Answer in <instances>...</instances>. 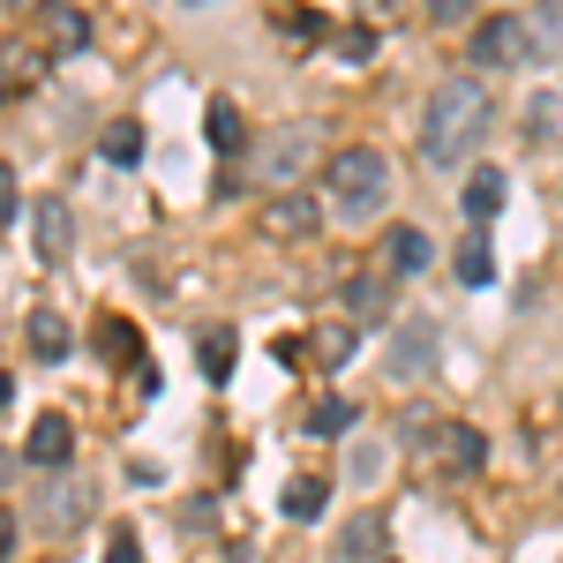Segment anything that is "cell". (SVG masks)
Listing matches in <instances>:
<instances>
[{"instance_id":"1","label":"cell","mask_w":563,"mask_h":563,"mask_svg":"<svg viewBox=\"0 0 563 563\" xmlns=\"http://www.w3.org/2000/svg\"><path fill=\"white\" fill-rule=\"evenodd\" d=\"M481 135H488V90H481L474 76L435 84L429 113H421V158H429V166H466L481 151Z\"/></svg>"},{"instance_id":"2","label":"cell","mask_w":563,"mask_h":563,"mask_svg":"<svg viewBox=\"0 0 563 563\" xmlns=\"http://www.w3.org/2000/svg\"><path fill=\"white\" fill-rule=\"evenodd\" d=\"M390 196V166L384 151H339L331 166H323V203L339 218H376Z\"/></svg>"},{"instance_id":"3","label":"cell","mask_w":563,"mask_h":563,"mask_svg":"<svg viewBox=\"0 0 563 563\" xmlns=\"http://www.w3.org/2000/svg\"><path fill=\"white\" fill-rule=\"evenodd\" d=\"M316 151H323V129H316V121H286V129H271L256 143V174L263 180H294Z\"/></svg>"},{"instance_id":"4","label":"cell","mask_w":563,"mask_h":563,"mask_svg":"<svg viewBox=\"0 0 563 563\" xmlns=\"http://www.w3.org/2000/svg\"><path fill=\"white\" fill-rule=\"evenodd\" d=\"M23 459H31L38 474H68V459H76V429H68L60 413H38L31 435H23Z\"/></svg>"},{"instance_id":"5","label":"cell","mask_w":563,"mask_h":563,"mask_svg":"<svg viewBox=\"0 0 563 563\" xmlns=\"http://www.w3.org/2000/svg\"><path fill=\"white\" fill-rule=\"evenodd\" d=\"M429 368H435V323L429 316H406V323H398V346H390V376L413 384V376H429Z\"/></svg>"},{"instance_id":"6","label":"cell","mask_w":563,"mask_h":563,"mask_svg":"<svg viewBox=\"0 0 563 563\" xmlns=\"http://www.w3.org/2000/svg\"><path fill=\"white\" fill-rule=\"evenodd\" d=\"M31 241H38V263H68L76 225H68V203H60V196H38V211H31Z\"/></svg>"},{"instance_id":"7","label":"cell","mask_w":563,"mask_h":563,"mask_svg":"<svg viewBox=\"0 0 563 563\" xmlns=\"http://www.w3.org/2000/svg\"><path fill=\"white\" fill-rule=\"evenodd\" d=\"M474 53L481 68H504V60H526V38H519V15H488V23H474Z\"/></svg>"},{"instance_id":"8","label":"cell","mask_w":563,"mask_h":563,"mask_svg":"<svg viewBox=\"0 0 563 563\" xmlns=\"http://www.w3.org/2000/svg\"><path fill=\"white\" fill-rule=\"evenodd\" d=\"M519 38H526V60H563V0H541L519 15Z\"/></svg>"},{"instance_id":"9","label":"cell","mask_w":563,"mask_h":563,"mask_svg":"<svg viewBox=\"0 0 563 563\" xmlns=\"http://www.w3.org/2000/svg\"><path fill=\"white\" fill-rule=\"evenodd\" d=\"M263 225H271L278 241H308V233L323 225V203H316V196H294V188H286V196H278V203L263 211Z\"/></svg>"},{"instance_id":"10","label":"cell","mask_w":563,"mask_h":563,"mask_svg":"<svg viewBox=\"0 0 563 563\" xmlns=\"http://www.w3.org/2000/svg\"><path fill=\"white\" fill-rule=\"evenodd\" d=\"M451 263H459V286H496V249H488V225H466Z\"/></svg>"},{"instance_id":"11","label":"cell","mask_w":563,"mask_h":563,"mask_svg":"<svg viewBox=\"0 0 563 563\" xmlns=\"http://www.w3.org/2000/svg\"><path fill=\"white\" fill-rule=\"evenodd\" d=\"M45 38H53V53H84L90 45V15L84 8H68V0H45Z\"/></svg>"},{"instance_id":"12","label":"cell","mask_w":563,"mask_h":563,"mask_svg":"<svg viewBox=\"0 0 563 563\" xmlns=\"http://www.w3.org/2000/svg\"><path fill=\"white\" fill-rule=\"evenodd\" d=\"M435 451H443V466H451V474H481V459H488L481 429H443V435H435Z\"/></svg>"},{"instance_id":"13","label":"cell","mask_w":563,"mask_h":563,"mask_svg":"<svg viewBox=\"0 0 563 563\" xmlns=\"http://www.w3.org/2000/svg\"><path fill=\"white\" fill-rule=\"evenodd\" d=\"M203 135H211L218 151H241V143H249V121H241V106H233V98H211V113H203Z\"/></svg>"},{"instance_id":"14","label":"cell","mask_w":563,"mask_h":563,"mask_svg":"<svg viewBox=\"0 0 563 563\" xmlns=\"http://www.w3.org/2000/svg\"><path fill=\"white\" fill-rule=\"evenodd\" d=\"M23 339H31L38 361H68V323H60L53 308H31V331H23Z\"/></svg>"},{"instance_id":"15","label":"cell","mask_w":563,"mask_h":563,"mask_svg":"<svg viewBox=\"0 0 563 563\" xmlns=\"http://www.w3.org/2000/svg\"><path fill=\"white\" fill-rule=\"evenodd\" d=\"M339 556H346V563L384 556V519H346V526H339Z\"/></svg>"},{"instance_id":"16","label":"cell","mask_w":563,"mask_h":563,"mask_svg":"<svg viewBox=\"0 0 563 563\" xmlns=\"http://www.w3.org/2000/svg\"><path fill=\"white\" fill-rule=\"evenodd\" d=\"M496 211H504V174H496V166H481V174L466 180V218H474V225H488Z\"/></svg>"},{"instance_id":"17","label":"cell","mask_w":563,"mask_h":563,"mask_svg":"<svg viewBox=\"0 0 563 563\" xmlns=\"http://www.w3.org/2000/svg\"><path fill=\"white\" fill-rule=\"evenodd\" d=\"M98 151H106V166H135L143 158V121H106Z\"/></svg>"},{"instance_id":"18","label":"cell","mask_w":563,"mask_h":563,"mask_svg":"<svg viewBox=\"0 0 563 563\" xmlns=\"http://www.w3.org/2000/svg\"><path fill=\"white\" fill-rule=\"evenodd\" d=\"M353 421H361L353 398H316V406H308V435H346Z\"/></svg>"},{"instance_id":"19","label":"cell","mask_w":563,"mask_h":563,"mask_svg":"<svg viewBox=\"0 0 563 563\" xmlns=\"http://www.w3.org/2000/svg\"><path fill=\"white\" fill-rule=\"evenodd\" d=\"M384 308H390L384 278H346V316H353V323H376Z\"/></svg>"},{"instance_id":"20","label":"cell","mask_w":563,"mask_h":563,"mask_svg":"<svg viewBox=\"0 0 563 563\" xmlns=\"http://www.w3.org/2000/svg\"><path fill=\"white\" fill-rule=\"evenodd\" d=\"M98 353H106L113 368H135V323H121V316H106V323H98Z\"/></svg>"},{"instance_id":"21","label":"cell","mask_w":563,"mask_h":563,"mask_svg":"<svg viewBox=\"0 0 563 563\" xmlns=\"http://www.w3.org/2000/svg\"><path fill=\"white\" fill-rule=\"evenodd\" d=\"M233 346H241L233 331H203V346H196V361H203V376H211V384H225V376H233Z\"/></svg>"},{"instance_id":"22","label":"cell","mask_w":563,"mask_h":563,"mask_svg":"<svg viewBox=\"0 0 563 563\" xmlns=\"http://www.w3.org/2000/svg\"><path fill=\"white\" fill-rule=\"evenodd\" d=\"M384 256H390V271H421V263H429V233H421V225H398Z\"/></svg>"},{"instance_id":"23","label":"cell","mask_w":563,"mask_h":563,"mask_svg":"<svg viewBox=\"0 0 563 563\" xmlns=\"http://www.w3.org/2000/svg\"><path fill=\"white\" fill-rule=\"evenodd\" d=\"M84 511H90V488H60V496L45 504V526H53V533H76Z\"/></svg>"},{"instance_id":"24","label":"cell","mask_w":563,"mask_h":563,"mask_svg":"<svg viewBox=\"0 0 563 563\" xmlns=\"http://www.w3.org/2000/svg\"><path fill=\"white\" fill-rule=\"evenodd\" d=\"M308 346H316V361H323V368H339V361H353V323H331V331H316Z\"/></svg>"},{"instance_id":"25","label":"cell","mask_w":563,"mask_h":563,"mask_svg":"<svg viewBox=\"0 0 563 563\" xmlns=\"http://www.w3.org/2000/svg\"><path fill=\"white\" fill-rule=\"evenodd\" d=\"M323 511V481H286V519H316Z\"/></svg>"},{"instance_id":"26","label":"cell","mask_w":563,"mask_h":563,"mask_svg":"<svg viewBox=\"0 0 563 563\" xmlns=\"http://www.w3.org/2000/svg\"><path fill=\"white\" fill-rule=\"evenodd\" d=\"M556 90H541V98H526V135H533V143H541V135H556Z\"/></svg>"},{"instance_id":"27","label":"cell","mask_w":563,"mask_h":563,"mask_svg":"<svg viewBox=\"0 0 563 563\" xmlns=\"http://www.w3.org/2000/svg\"><path fill=\"white\" fill-rule=\"evenodd\" d=\"M106 563H143V541H135L129 526H113V533H106Z\"/></svg>"},{"instance_id":"28","label":"cell","mask_w":563,"mask_h":563,"mask_svg":"<svg viewBox=\"0 0 563 563\" xmlns=\"http://www.w3.org/2000/svg\"><path fill=\"white\" fill-rule=\"evenodd\" d=\"M421 8H429V23H466L481 0H421Z\"/></svg>"},{"instance_id":"29","label":"cell","mask_w":563,"mask_h":563,"mask_svg":"<svg viewBox=\"0 0 563 563\" xmlns=\"http://www.w3.org/2000/svg\"><path fill=\"white\" fill-rule=\"evenodd\" d=\"M339 53H346V60H368L376 38H368V31H339Z\"/></svg>"},{"instance_id":"30","label":"cell","mask_w":563,"mask_h":563,"mask_svg":"<svg viewBox=\"0 0 563 563\" xmlns=\"http://www.w3.org/2000/svg\"><path fill=\"white\" fill-rule=\"evenodd\" d=\"M301 346L308 339H271V361H278V368H301Z\"/></svg>"},{"instance_id":"31","label":"cell","mask_w":563,"mask_h":563,"mask_svg":"<svg viewBox=\"0 0 563 563\" xmlns=\"http://www.w3.org/2000/svg\"><path fill=\"white\" fill-rule=\"evenodd\" d=\"M23 211V203H15V174H8V166H0V225H8V218Z\"/></svg>"},{"instance_id":"32","label":"cell","mask_w":563,"mask_h":563,"mask_svg":"<svg viewBox=\"0 0 563 563\" xmlns=\"http://www.w3.org/2000/svg\"><path fill=\"white\" fill-rule=\"evenodd\" d=\"M0 556H15V519L0 511Z\"/></svg>"},{"instance_id":"33","label":"cell","mask_w":563,"mask_h":563,"mask_svg":"<svg viewBox=\"0 0 563 563\" xmlns=\"http://www.w3.org/2000/svg\"><path fill=\"white\" fill-rule=\"evenodd\" d=\"M8 481H15V459H8V451H0V488H8Z\"/></svg>"},{"instance_id":"34","label":"cell","mask_w":563,"mask_h":563,"mask_svg":"<svg viewBox=\"0 0 563 563\" xmlns=\"http://www.w3.org/2000/svg\"><path fill=\"white\" fill-rule=\"evenodd\" d=\"M8 8H45V0H8Z\"/></svg>"},{"instance_id":"35","label":"cell","mask_w":563,"mask_h":563,"mask_svg":"<svg viewBox=\"0 0 563 563\" xmlns=\"http://www.w3.org/2000/svg\"><path fill=\"white\" fill-rule=\"evenodd\" d=\"M188 8H211V0H188Z\"/></svg>"},{"instance_id":"36","label":"cell","mask_w":563,"mask_h":563,"mask_svg":"<svg viewBox=\"0 0 563 563\" xmlns=\"http://www.w3.org/2000/svg\"><path fill=\"white\" fill-rule=\"evenodd\" d=\"M0 98H8V84H0Z\"/></svg>"},{"instance_id":"37","label":"cell","mask_w":563,"mask_h":563,"mask_svg":"<svg viewBox=\"0 0 563 563\" xmlns=\"http://www.w3.org/2000/svg\"><path fill=\"white\" fill-rule=\"evenodd\" d=\"M556 406H563V398H556Z\"/></svg>"}]
</instances>
